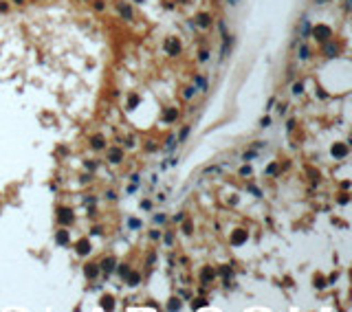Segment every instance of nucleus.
Listing matches in <instances>:
<instances>
[{"label":"nucleus","mask_w":352,"mask_h":312,"mask_svg":"<svg viewBox=\"0 0 352 312\" xmlns=\"http://www.w3.org/2000/svg\"><path fill=\"white\" fill-rule=\"evenodd\" d=\"M167 49H169L172 53H178V42H176V44H174V42H167Z\"/></svg>","instance_id":"nucleus-1"},{"label":"nucleus","mask_w":352,"mask_h":312,"mask_svg":"<svg viewBox=\"0 0 352 312\" xmlns=\"http://www.w3.org/2000/svg\"><path fill=\"white\" fill-rule=\"evenodd\" d=\"M88 248H90V246H88ZM88 248H86V242H82V244H79V253H86Z\"/></svg>","instance_id":"nucleus-2"}]
</instances>
